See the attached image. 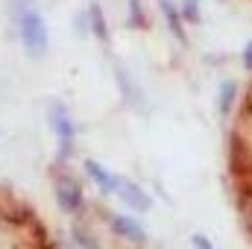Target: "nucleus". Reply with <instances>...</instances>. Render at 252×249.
<instances>
[{"label": "nucleus", "instance_id": "f3484780", "mask_svg": "<svg viewBox=\"0 0 252 249\" xmlns=\"http://www.w3.org/2000/svg\"><path fill=\"white\" fill-rule=\"evenodd\" d=\"M190 244H193V249H214V244H211L205 235H193V238H190Z\"/></svg>", "mask_w": 252, "mask_h": 249}, {"label": "nucleus", "instance_id": "ddd939ff", "mask_svg": "<svg viewBox=\"0 0 252 249\" xmlns=\"http://www.w3.org/2000/svg\"><path fill=\"white\" fill-rule=\"evenodd\" d=\"M235 97H238V82L226 79V82L220 85V94H217V112H220V115H229L232 106H235Z\"/></svg>", "mask_w": 252, "mask_h": 249}, {"label": "nucleus", "instance_id": "9b49d317", "mask_svg": "<svg viewBox=\"0 0 252 249\" xmlns=\"http://www.w3.org/2000/svg\"><path fill=\"white\" fill-rule=\"evenodd\" d=\"M88 21H91V35L106 44V41H109V24H106V18H103L100 3H91V6H88Z\"/></svg>", "mask_w": 252, "mask_h": 249}, {"label": "nucleus", "instance_id": "9d476101", "mask_svg": "<svg viewBox=\"0 0 252 249\" xmlns=\"http://www.w3.org/2000/svg\"><path fill=\"white\" fill-rule=\"evenodd\" d=\"M235 205H238V217H241L244 232H247V235H252V190L247 185H238Z\"/></svg>", "mask_w": 252, "mask_h": 249}, {"label": "nucleus", "instance_id": "f8f14e48", "mask_svg": "<svg viewBox=\"0 0 252 249\" xmlns=\"http://www.w3.org/2000/svg\"><path fill=\"white\" fill-rule=\"evenodd\" d=\"M24 229H27L30 238H32V249H56V244L50 241V235H47V229H44V223H41L38 217H32Z\"/></svg>", "mask_w": 252, "mask_h": 249}, {"label": "nucleus", "instance_id": "6e6552de", "mask_svg": "<svg viewBox=\"0 0 252 249\" xmlns=\"http://www.w3.org/2000/svg\"><path fill=\"white\" fill-rule=\"evenodd\" d=\"M158 9H161V15H164L167 30L173 32V38H176L179 44H185V41H188V32H185V21H182L179 6H173L170 0H158Z\"/></svg>", "mask_w": 252, "mask_h": 249}, {"label": "nucleus", "instance_id": "20e7f679", "mask_svg": "<svg viewBox=\"0 0 252 249\" xmlns=\"http://www.w3.org/2000/svg\"><path fill=\"white\" fill-rule=\"evenodd\" d=\"M109 223H112V232H115L118 238H124L126 244H132V247H147V232H144V226H141L138 220H132V217H126V214H112Z\"/></svg>", "mask_w": 252, "mask_h": 249}, {"label": "nucleus", "instance_id": "f257e3e1", "mask_svg": "<svg viewBox=\"0 0 252 249\" xmlns=\"http://www.w3.org/2000/svg\"><path fill=\"white\" fill-rule=\"evenodd\" d=\"M18 32H21V44H24L27 56L41 59L47 53V47H50L47 24H44L41 12L27 0H18Z\"/></svg>", "mask_w": 252, "mask_h": 249}, {"label": "nucleus", "instance_id": "f03ea898", "mask_svg": "<svg viewBox=\"0 0 252 249\" xmlns=\"http://www.w3.org/2000/svg\"><path fill=\"white\" fill-rule=\"evenodd\" d=\"M53 190H56V202L64 214H79L85 208V193H82V185L76 176L70 173H59L53 179Z\"/></svg>", "mask_w": 252, "mask_h": 249}, {"label": "nucleus", "instance_id": "dca6fc26", "mask_svg": "<svg viewBox=\"0 0 252 249\" xmlns=\"http://www.w3.org/2000/svg\"><path fill=\"white\" fill-rule=\"evenodd\" d=\"M244 115L252 121V79L247 82V91H244Z\"/></svg>", "mask_w": 252, "mask_h": 249}, {"label": "nucleus", "instance_id": "2eb2a0df", "mask_svg": "<svg viewBox=\"0 0 252 249\" xmlns=\"http://www.w3.org/2000/svg\"><path fill=\"white\" fill-rule=\"evenodd\" d=\"M179 12H182V21L185 24H199V0H182V6H179Z\"/></svg>", "mask_w": 252, "mask_h": 249}, {"label": "nucleus", "instance_id": "0eeeda50", "mask_svg": "<svg viewBox=\"0 0 252 249\" xmlns=\"http://www.w3.org/2000/svg\"><path fill=\"white\" fill-rule=\"evenodd\" d=\"M0 217H3L9 226L24 229V226L35 217V211H32L27 202H21V199H3V202H0Z\"/></svg>", "mask_w": 252, "mask_h": 249}, {"label": "nucleus", "instance_id": "423d86ee", "mask_svg": "<svg viewBox=\"0 0 252 249\" xmlns=\"http://www.w3.org/2000/svg\"><path fill=\"white\" fill-rule=\"evenodd\" d=\"M82 170H85V176H88L94 185L100 187L103 193H115V190H118V176H115L109 167H103L100 161L85 158V161H82Z\"/></svg>", "mask_w": 252, "mask_h": 249}, {"label": "nucleus", "instance_id": "1a4fd4ad", "mask_svg": "<svg viewBox=\"0 0 252 249\" xmlns=\"http://www.w3.org/2000/svg\"><path fill=\"white\" fill-rule=\"evenodd\" d=\"M115 79H118V88H121V94H124L126 103H129V106H135V109H144V94L135 88L132 76L126 73L121 64H115Z\"/></svg>", "mask_w": 252, "mask_h": 249}, {"label": "nucleus", "instance_id": "4468645a", "mask_svg": "<svg viewBox=\"0 0 252 249\" xmlns=\"http://www.w3.org/2000/svg\"><path fill=\"white\" fill-rule=\"evenodd\" d=\"M129 27H132V30H147V27H150V21L144 18L141 0H129Z\"/></svg>", "mask_w": 252, "mask_h": 249}, {"label": "nucleus", "instance_id": "39448f33", "mask_svg": "<svg viewBox=\"0 0 252 249\" xmlns=\"http://www.w3.org/2000/svg\"><path fill=\"white\" fill-rule=\"evenodd\" d=\"M115 193L121 196V202H124L126 208H132L138 214H144V211L153 208V199L144 193V187H138L135 182H129V179H118V190Z\"/></svg>", "mask_w": 252, "mask_h": 249}, {"label": "nucleus", "instance_id": "a211bd4d", "mask_svg": "<svg viewBox=\"0 0 252 249\" xmlns=\"http://www.w3.org/2000/svg\"><path fill=\"white\" fill-rule=\"evenodd\" d=\"M244 67H247V70H252V41L244 47Z\"/></svg>", "mask_w": 252, "mask_h": 249}, {"label": "nucleus", "instance_id": "7ed1b4c3", "mask_svg": "<svg viewBox=\"0 0 252 249\" xmlns=\"http://www.w3.org/2000/svg\"><path fill=\"white\" fill-rule=\"evenodd\" d=\"M50 129H53V135L59 138L62 158H67V156L73 153V135H76V124H73L70 112L64 109L62 103H53V106H50Z\"/></svg>", "mask_w": 252, "mask_h": 249}]
</instances>
